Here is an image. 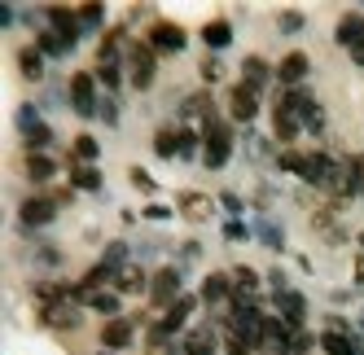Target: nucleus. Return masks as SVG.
Segmentation results:
<instances>
[{
	"instance_id": "10",
	"label": "nucleus",
	"mask_w": 364,
	"mask_h": 355,
	"mask_svg": "<svg viewBox=\"0 0 364 355\" xmlns=\"http://www.w3.org/2000/svg\"><path fill=\"white\" fill-rule=\"evenodd\" d=\"M48 22H53V31L62 36V40H80V27H84V22H80V13H75V9H62V5H53V9H48Z\"/></svg>"
},
{
	"instance_id": "7",
	"label": "nucleus",
	"mask_w": 364,
	"mask_h": 355,
	"mask_svg": "<svg viewBox=\"0 0 364 355\" xmlns=\"http://www.w3.org/2000/svg\"><path fill=\"white\" fill-rule=\"evenodd\" d=\"M277 307H281V320H285V324H290L294 334H299V329H303V316H307V302H303V294H294V290H281V294H277Z\"/></svg>"
},
{
	"instance_id": "22",
	"label": "nucleus",
	"mask_w": 364,
	"mask_h": 355,
	"mask_svg": "<svg viewBox=\"0 0 364 355\" xmlns=\"http://www.w3.org/2000/svg\"><path fill=\"white\" fill-rule=\"evenodd\" d=\"M145 355H176L171 334H163V329L154 324V329H149V338H145Z\"/></svg>"
},
{
	"instance_id": "32",
	"label": "nucleus",
	"mask_w": 364,
	"mask_h": 355,
	"mask_svg": "<svg viewBox=\"0 0 364 355\" xmlns=\"http://www.w3.org/2000/svg\"><path fill=\"white\" fill-rule=\"evenodd\" d=\"M123 259H127V246H123V241H114V246L106 250V259H101V263H106V268H114V272H119V268H123Z\"/></svg>"
},
{
	"instance_id": "21",
	"label": "nucleus",
	"mask_w": 364,
	"mask_h": 355,
	"mask_svg": "<svg viewBox=\"0 0 364 355\" xmlns=\"http://www.w3.org/2000/svg\"><path fill=\"white\" fill-rule=\"evenodd\" d=\"M84 302H88L92 312H101V316H110V320L119 316V290H97V294H88Z\"/></svg>"
},
{
	"instance_id": "14",
	"label": "nucleus",
	"mask_w": 364,
	"mask_h": 355,
	"mask_svg": "<svg viewBox=\"0 0 364 355\" xmlns=\"http://www.w3.org/2000/svg\"><path fill=\"white\" fill-rule=\"evenodd\" d=\"M114 290H119V294H141V290H149V281H145V272H141L136 263H123V268L114 272Z\"/></svg>"
},
{
	"instance_id": "23",
	"label": "nucleus",
	"mask_w": 364,
	"mask_h": 355,
	"mask_svg": "<svg viewBox=\"0 0 364 355\" xmlns=\"http://www.w3.org/2000/svg\"><path fill=\"white\" fill-rule=\"evenodd\" d=\"M202 40L211 44V48H224V44L232 40V27H228L224 18H220V22H206V27H202Z\"/></svg>"
},
{
	"instance_id": "26",
	"label": "nucleus",
	"mask_w": 364,
	"mask_h": 355,
	"mask_svg": "<svg viewBox=\"0 0 364 355\" xmlns=\"http://www.w3.org/2000/svg\"><path fill=\"white\" fill-rule=\"evenodd\" d=\"M70 185H75V189H101V171L75 163V167H70Z\"/></svg>"
},
{
	"instance_id": "18",
	"label": "nucleus",
	"mask_w": 364,
	"mask_h": 355,
	"mask_svg": "<svg viewBox=\"0 0 364 355\" xmlns=\"http://www.w3.org/2000/svg\"><path fill=\"white\" fill-rule=\"evenodd\" d=\"M232 294V276H224V272H211L202 281V302H224Z\"/></svg>"
},
{
	"instance_id": "4",
	"label": "nucleus",
	"mask_w": 364,
	"mask_h": 355,
	"mask_svg": "<svg viewBox=\"0 0 364 355\" xmlns=\"http://www.w3.org/2000/svg\"><path fill=\"white\" fill-rule=\"evenodd\" d=\"M149 48L154 53H180V48H185V31H180L176 22H154L149 27Z\"/></svg>"
},
{
	"instance_id": "6",
	"label": "nucleus",
	"mask_w": 364,
	"mask_h": 355,
	"mask_svg": "<svg viewBox=\"0 0 364 355\" xmlns=\"http://www.w3.org/2000/svg\"><path fill=\"white\" fill-rule=\"evenodd\" d=\"M154 70H159V66H154V48L149 44H132V88H149L154 84Z\"/></svg>"
},
{
	"instance_id": "35",
	"label": "nucleus",
	"mask_w": 364,
	"mask_h": 355,
	"mask_svg": "<svg viewBox=\"0 0 364 355\" xmlns=\"http://www.w3.org/2000/svg\"><path fill=\"white\" fill-rule=\"evenodd\" d=\"M193 149H198V136L189 128H180V158H193Z\"/></svg>"
},
{
	"instance_id": "8",
	"label": "nucleus",
	"mask_w": 364,
	"mask_h": 355,
	"mask_svg": "<svg viewBox=\"0 0 364 355\" xmlns=\"http://www.w3.org/2000/svg\"><path fill=\"white\" fill-rule=\"evenodd\" d=\"M80 307H75L70 298H62V302H53V307H44V324L48 329H80Z\"/></svg>"
},
{
	"instance_id": "33",
	"label": "nucleus",
	"mask_w": 364,
	"mask_h": 355,
	"mask_svg": "<svg viewBox=\"0 0 364 355\" xmlns=\"http://www.w3.org/2000/svg\"><path fill=\"white\" fill-rule=\"evenodd\" d=\"M97 80L106 84V88H119V66H114V62H101V66H97Z\"/></svg>"
},
{
	"instance_id": "24",
	"label": "nucleus",
	"mask_w": 364,
	"mask_h": 355,
	"mask_svg": "<svg viewBox=\"0 0 364 355\" xmlns=\"http://www.w3.org/2000/svg\"><path fill=\"white\" fill-rule=\"evenodd\" d=\"M154 149H159V158H180V132L163 128L159 136H154Z\"/></svg>"
},
{
	"instance_id": "44",
	"label": "nucleus",
	"mask_w": 364,
	"mask_h": 355,
	"mask_svg": "<svg viewBox=\"0 0 364 355\" xmlns=\"http://www.w3.org/2000/svg\"><path fill=\"white\" fill-rule=\"evenodd\" d=\"M360 250H364V233H360Z\"/></svg>"
},
{
	"instance_id": "39",
	"label": "nucleus",
	"mask_w": 364,
	"mask_h": 355,
	"mask_svg": "<svg viewBox=\"0 0 364 355\" xmlns=\"http://www.w3.org/2000/svg\"><path fill=\"white\" fill-rule=\"evenodd\" d=\"M132 185H136V189H145V193L154 189V180H149V175H145L141 167H132Z\"/></svg>"
},
{
	"instance_id": "3",
	"label": "nucleus",
	"mask_w": 364,
	"mask_h": 355,
	"mask_svg": "<svg viewBox=\"0 0 364 355\" xmlns=\"http://www.w3.org/2000/svg\"><path fill=\"white\" fill-rule=\"evenodd\" d=\"M228 114L237 119V123H250L259 114V92L250 84H232V92H228Z\"/></svg>"
},
{
	"instance_id": "25",
	"label": "nucleus",
	"mask_w": 364,
	"mask_h": 355,
	"mask_svg": "<svg viewBox=\"0 0 364 355\" xmlns=\"http://www.w3.org/2000/svg\"><path fill=\"white\" fill-rule=\"evenodd\" d=\"M18 66H22V75H27V80H40V75H44L40 48H22V53H18Z\"/></svg>"
},
{
	"instance_id": "9",
	"label": "nucleus",
	"mask_w": 364,
	"mask_h": 355,
	"mask_svg": "<svg viewBox=\"0 0 364 355\" xmlns=\"http://www.w3.org/2000/svg\"><path fill=\"white\" fill-rule=\"evenodd\" d=\"M53 215H58V202L53 197H27V202H22V224H27V228H40Z\"/></svg>"
},
{
	"instance_id": "15",
	"label": "nucleus",
	"mask_w": 364,
	"mask_h": 355,
	"mask_svg": "<svg viewBox=\"0 0 364 355\" xmlns=\"http://www.w3.org/2000/svg\"><path fill=\"white\" fill-rule=\"evenodd\" d=\"M333 40L343 44V48H355V44L364 40V18H360V13H343V22H338Z\"/></svg>"
},
{
	"instance_id": "42",
	"label": "nucleus",
	"mask_w": 364,
	"mask_h": 355,
	"mask_svg": "<svg viewBox=\"0 0 364 355\" xmlns=\"http://www.w3.org/2000/svg\"><path fill=\"white\" fill-rule=\"evenodd\" d=\"M351 62H355V66H364V40H360L355 48H351Z\"/></svg>"
},
{
	"instance_id": "37",
	"label": "nucleus",
	"mask_w": 364,
	"mask_h": 355,
	"mask_svg": "<svg viewBox=\"0 0 364 355\" xmlns=\"http://www.w3.org/2000/svg\"><path fill=\"white\" fill-rule=\"evenodd\" d=\"M202 80H206V84H215V80H220V62H215V58H206V62H202Z\"/></svg>"
},
{
	"instance_id": "17",
	"label": "nucleus",
	"mask_w": 364,
	"mask_h": 355,
	"mask_svg": "<svg viewBox=\"0 0 364 355\" xmlns=\"http://www.w3.org/2000/svg\"><path fill=\"white\" fill-rule=\"evenodd\" d=\"M101 342H106L110 351H123L127 342H132V324H127V320H106V329H101Z\"/></svg>"
},
{
	"instance_id": "2",
	"label": "nucleus",
	"mask_w": 364,
	"mask_h": 355,
	"mask_svg": "<svg viewBox=\"0 0 364 355\" xmlns=\"http://www.w3.org/2000/svg\"><path fill=\"white\" fill-rule=\"evenodd\" d=\"M176 298H180V272H176V268L154 272V281H149V302H159V307H171Z\"/></svg>"
},
{
	"instance_id": "31",
	"label": "nucleus",
	"mask_w": 364,
	"mask_h": 355,
	"mask_svg": "<svg viewBox=\"0 0 364 355\" xmlns=\"http://www.w3.org/2000/svg\"><path fill=\"white\" fill-rule=\"evenodd\" d=\"M48 141H53V132H48L44 123H40V128H31V132H27V145H31V154H40V149H44Z\"/></svg>"
},
{
	"instance_id": "38",
	"label": "nucleus",
	"mask_w": 364,
	"mask_h": 355,
	"mask_svg": "<svg viewBox=\"0 0 364 355\" xmlns=\"http://www.w3.org/2000/svg\"><path fill=\"white\" fill-rule=\"evenodd\" d=\"M259 233H264V241H268L272 250H281V233H277V228H272V224H264V228H259Z\"/></svg>"
},
{
	"instance_id": "28",
	"label": "nucleus",
	"mask_w": 364,
	"mask_h": 355,
	"mask_svg": "<svg viewBox=\"0 0 364 355\" xmlns=\"http://www.w3.org/2000/svg\"><path fill=\"white\" fill-rule=\"evenodd\" d=\"M40 53H53V58H62V53H70V40H62L58 31H44V36H40Z\"/></svg>"
},
{
	"instance_id": "11",
	"label": "nucleus",
	"mask_w": 364,
	"mask_h": 355,
	"mask_svg": "<svg viewBox=\"0 0 364 355\" xmlns=\"http://www.w3.org/2000/svg\"><path fill=\"white\" fill-rule=\"evenodd\" d=\"M277 80H281L285 88L303 84V80H307V53H285L281 66H277Z\"/></svg>"
},
{
	"instance_id": "40",
	"label": "nucleus",
	"mask_w": 364,
	"mask_h": 355,
	"mask_svg": "<svg viewBox=\"0 0 364 355\" xmlns=\"http://www.w3.org/2000/svg\"><path fill=\"white\" fill-rule=\"evenodd\" d=\"M281 27L285 31H299L303 27V13H281Z\"/></svg>"
},
{
	"instance_id": "45",
	"label": "nucleus",
	"mask_w": 364,
	"mask_h": 355,
	"mask_svg": "<svg viewBox=\"0 0 364 355\" xmlns=\"http://www.w3.org/2000/svg\"><path fill=\"white\" fill-rule=\"evenodd\" d=\"M101 355H114V351H101Z\"/></svg>"
},
{
	"instance_id": "13",
	"label": "nucleus",
	"mask_w": 364,
	"mask_h": 355,
	"mask_svg": "<svg viewBox=\"0 0 364 355\" xmlns=\"http://www.w3.org/2000/svg\"><path fill=\"white\" fill-rule=\"evenodd\" d=\"M193 302H198V298H189V294H180V298L171 302V307H167V316L159 320V329H163V334H176V329H185V320H189V312H193Z\"/></svg>"
},
{
	"instance_id": "30",
	"label": "nucleus",
	"mask_w": 364,
	"mask_h": 355,
	"mask_svg": "<svg viewBox=\"0 0 364 355\" xmlns=\"http://www.w3.org/2000/svg\"><path fill=\"white\" fill-rule=\"evenodd\" d=\"M97 158V141L92 136H75V163H92Z\"/></svg>"
},
{
	"instance_id": "1",
	"label": "nucleus",
	"mask_w": 364,
	"mask_h": 355,
	"mask_svg": "<svg viewBox=\"0 0 364 355\" xmlns=\"http://www.w3.org/2000/svg\"><path fill=\"white\" fill-rule=\"evenodd\" d=\"M202 141H206V154H202V163L206 167H224L228 163V154H232V132H228V123H220L215 114L202 123Z\"/></svg>"
},
{
	"instance_id": "5",
	"label": "nucleus",
	"mask_w": 364,
	"mask_h": 355,
	"mask_svg": "<svg viewBox=\"0 0 364 355\" xmlns=\"http://www.w3.org/2000/svg\"><path fill=\"white\" fill-rule=\"evenodd\" d=\"M70 101H75V110H80L84 119L97 114V80L92 75H75L70 80Z\"/></svg>"
},
{
	"instance_id": "34",
	"label": "nucleus",
	"mask_w": 364,
	"mask_h": 355,
	"mask_svg": "<svg viewBox=\"0 0 364 355\" xmlns=\"http://www.w3.org/2000/svg\"><path fill=\"white\" fill-rule=\"evenodd\" d=\"M303 158H307V154H294V149H285V154H281V167H285V171H294V175H303Z\"/></svg>"
},
{
	"instance_id": "27",
	"label": "nucleus",
	"mask_w": 364,
	"mask_h": 355,
	"mask_svg": "<svg viewBox=\"0 0 364 355\" xmlns=\"http://www.w3.org/2000/svg\"><path fill=\"white\" fill-rule=\"evenodd\" d=\"M27 175H31L36 185L53 180V158H44V154H31V158H27Z\"/></svg>"
},
{
	"instance_id": "36",
	"label": "nucleus",
	"mask_w": 364,
	"mask_h": 355,
	"mask_svg": "<svg viewBox=\"0 0 364 355\" xmlns=\"http://www.w3.org/2000/svg\"><path fill=\"white\" fill-rule=\"evenodd\" d=\"M80 22H84V27H97V22H101V5H84L80 9Z\"/></svg>"
},
{
	"instance_id": "12",
	"label": "nucleus",
	"mask_w": 364,
	"mask_h": 355,
	"mask_svg": "<svg viewBox=\"0 0 364 355\" xmlns=\"http://www.w3.org/2000/svg\"><path fill=\"white\" fill-rule=\"evenodd\" d=\"M185 355H215V329L211 324H198L185 334V346H180Z\"/></svg>"
},
{
	"instance_id": "29",
	"label": "nucleus",
	"mask_w": 364,
	"mask_h": 355,
	"mask_svg": "<svg viewBox=\"0 0 364 355\" xmlns=\"http://www.w3.org/2000/svg\"><path fill=\"white\" fill-rule=\"evenodd\" d=\"M185 119H211V97H206V92L189 97L185 101Z\"/></svg>"
},
{
	"instance_id": "19",
	"label": "nucleus",
	"mask_w": 364,
	"mask_h": 355,
	"mask_svg": "<svg viewBox=\"0 0 364 355\" xmlns=\"http://www.w3.org/2000/svg\"><path fill=\"white\" fill-rule=\"evenodd\" d=\"M180 215L185 219H206L211 215V197L206 193H180Z\"/></svg>"
},
{
	"instance_id": "16",
	"label": "nucleus",
	"mask_w": 364,
	"mask_h": 355,
	"mask_svg": "<svg viewBox=\"0 0 364 355\" xmlns=\"http://www.w3.org/2000/svg\"><path fill=\"white\" fill-rule=\"evenodd\" d=\"M272 128H277V141H294V136H299V114L285 106V101H277V110H272Z\"/></svg>"
},
{
	"instance_id": "20",
	"label": "nucleus",
	"mask_w": 364,
	"mask_h": 355,
	"mask_svg": "<svg viewBox=\"0 0 364 355\" xmlns=\"http://www.w3.org/2000/svg\"><path fill=\"white\" fill-rule=\"evenodd\" d=\"M268 75H272V70H268V62H264V58H246V62H242V84H250L255 92L268 84Z\"/></svg>"
},
{
	"instance_id": "43",
	"label": "nucleus",
	"mask_w": 364,
	"mask_h": 355,
	"mask_svg": "<svg viewBox=\"0 0 364 355\" xmlns=\"http://www.w3.org/2000/svg\"><path fill=\"white\" fill-rule=\"evenodd\" d=\"M355 281H360V285H364V255H360V259H355Z\"/></svg>"
},
{
	"instance_id": "41",
	"label": "nucleus",
	"mask_w": 364,
	"mask_h": 355,
	"mask_svg": "<svg viewBox=\"0 0 364 355\" xmlns=\"http://www.w3.org/2000/svg\"><path fill=\"white\" fill-rule=\"evenodd\" d=\"M106 123H119V110H114V101H101V110H97Z\"/></svg>"
}]
</instances>
